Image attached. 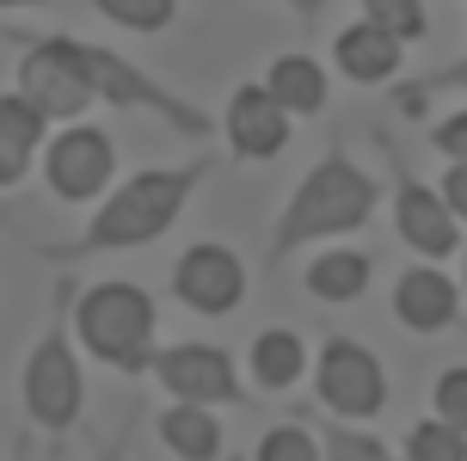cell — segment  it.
<instances>
[{"label": "cell", "instance_id": "obj_9", "mask_svg": "<svg viewBox=\"0 0 467 461\" xmlns=\"http://www.w3.org/2000/svg\"><path fill=\"white\" fill-rule=\"evenodd\" d=\"M154 382L172 400H197V406H246V388L234 375V357L222 345H161L154 351Z\"/></svg>", "mask_w": 467, "mask_h": 461}, {"label": "cell", "instance_id": "obj_21", "mask_svg": "<svg viewBox=\"0 0 467 461\" xmlns=\"http://www.w3.org/2000/svg\"><path fill=\"white\" fill-rule=\"evenodd\" d=\"M320 449H327V461H406V456H394L388 443L375 437V431L350 424V418H332L327 431H320Z\"/></svg>", "mask_w": 467, "mask_h": 461}, {"label": "cell", "instance_id": "obj_7", "mask_svg": "<svg viewBox=\"0 0 467 461\" xmlns=\"http://www.w3.org/2000/svg\"><path fill=\"white\" fill-rule=\"evenodd\" d=\"M314 400L332 418H375L388 406V369L357 339H327L314 357Z\"/></svg>", "mask_w": 467, "mask_h": 461}, {"label": "cell", "instance_id": "obj_18", "mask_svg": "<svg viewBox=\"0 0 467 461\" xmlns=\"http://www.w3.org/2000/svg\"><path fill=\"white\" fill-rule=\"evenodd\" d=\"M369 277H375V265H369V253H350V246H327V253H314L307 258V271H302V283H307V296L314 301H357L363 289H369Z\"/></svg>", "mask_w": 467, "mask_h": 461}, {"label": "cell", "instance_id": "obj_8", "mask_svg": "<svg viewBox=\"0 0 467 461\" xmlns=\"http://www.w3.org/2000/svg\"><path fill=\"white\" fill-rule=\"evenodd\" d=\"M388 161H394V228H400V240H406L419 258H431V265L455 258L462 253V215L449 209V197L437 191V184L412 179L394 148H388Z\"/></svg>", "mask_w": 467, "mask_h": 461}, {"label": "cell", "instance_id": "obj_12", "mask_svg": "<svg viewBox=\"0 0 467 461\" xmlns=\"http://www.w3.org/2000/svg\"><path fill=\"white\" fill-rule=\"evenodd\" d=\"M222 130H228L234 161H271V154L289 148L296 117L277 105V92L265 80H253V87H234V99L222 105Z\"/></svg>", "mask_w": 467, "mask_h": 461}, {"label": "cell", "instance_id": "obj_3", "mask_svg": "<svg viewBox=\"0 0 467 461\" xmlns=\"http://www.w3.org/2000/svg\"><path fill=\"white\" fill-rule=\"evenodd\" d=\"M49 44L62 49L74 68H80V80H87L105 105H117V111L154 117V123H166L172 136H185V141H203L215 130V117L203 111V105H191V99H179L172 87H161V80L148 68H136L130 56H117V49H105V44H80L68 31H49Z\"/></svg>", "mask_w": 467, "mask_h": 461}, {"label": "cell", "instance_id": "obj_14", "mask_svg": "<svg viewBox=\"0 0 467 461\" xmlns=\"http://www.w3.org/2000/svg\"><path fill=\"white\" fill-rule=\"evenodd\" d=\"M332 62H338V74H345L350 87H381V80H394V74H400L406 44H400L388 25L357 19V25H345V31L332 37Z\"/></svg>", "mask_w": 467, "mask_h": 461}, {"label": "cell", "instance_id": "obj_16", "mask_svg": "<svg viewBox=\"0 0 467 461\" xmlns=\"http://www.w3.org/2000/svg\"><path fill=\"white\" fill-rule=\"evenodd\" d=\"M265 87L277 92V105L289 117H314V111H327L332 74L314 56H302V49H283V56H271V68H265Z\"/></svg>", "mask_w": 467, "mask_h": 461}, {"label": "cell", "instance_id": "obj_2", "mask_svg": "<svg viewBox=\"0 0 467 461\" xmlns=\"http://www.w3.org/2000/svg\"><path fill=\"white\" fill-rule=\"evenodd\" d=\"M375 204H381V184H375V173L332 148V154H320V161H314V173L296 184V197L283 204L265 258H271V265H283L289 253H302V246H314V240L357 234V228L375 215Z\"/></svg>", "mask_w": 467, "mask_h": 461}, {"label": "cell", "instance_id": "obj_34", "mask_svg": "<svg viewBox=\"0 0 467 461\" xmlns=\"http://www.w3.org/2000/svg\"><path fill=\"white\" fill-rule=\"evenodd\" d=\"M6 461H25V449H13V456H6Z\"/></svg>", "mask_w": 467, "mask_h": 461}, {"label": "cell", "instance_id": "obj_26", "mask_svg": "<svg viewBox=\"0 0 467 461\" xmlns=\"http://www.w3.org/2000/svg\"><path fill=\"white\" fill-rule=\"evenodd\" d=\"M431 413L449 418L455 431H467V363H449L437 375V388H431Z\"/></svg>", "mask_w": 467, "mask_h": 461}, {"label": "cell", "instance_id": "obj_6", "mask_svg": "<svg viewBox=\"0 0 467 461\" xmlns=\"http://www.w3.org/2000/svg\"><path fill=\"white\" fill-rule=\"evenodd\" d=\"M0 37L6 44H19V68H13V87L49 117V123H74V117H87L99 105V92L80 80L62 49L49 44V31H25V25H0Z\"/></svg>", "mask_w": 467, "mask_h": 461}, {"label": "cell", "instance_id": "obj_1", "mask_svg": "<svg viewBox=\"0 0 467 461\" xmlns=\"http://www.w3.org/2000/svg\"><path fill=\"white\" fill-rule=\"evenodd\" d=\"M215 173V154H197V161H179V166H148V173H130L117 184L111 197L93 209V222L62 240V246H44L49 265H74V258H99V253H130V246H148L161 240L179 209L197 197V184Z\"/></svg>", "mask_w": 467, "mask_h": 461}, {"label": "cell", "instance_id": "obj_11", "mask_svg": "<svg viewBox=\"0 0 467 461\" xmlns=\"http://www.w3.org/2000/svg\"><path fill=\"white\" fill-rule=\"evenodd\" d=\"M172 296L185 301L191 314H234L246 301V265H240V253L203 240V246L179 253V265H172Z\"/></svg>", "mask_w": 467, "mask_h": 461}, {"label": "cell", "instance_id": "obj_27", "mask_svg": "<svg viewBox=\"0 0 467 461\" xmlns=\"http://www.w3.org/2000/svg\"><path fill=\"white\" fill-rule=\"evenodd\" d=\"M431 148H437L443 161H467V105L462 111H443L431 123Z\"/></svg>", "mask_w": 467, "mask_h": 461}, {"label": "cell", "instance_id": "obj_13", "mask_svg": "<svg viewBox=\"0 0 467 461\" xmlns=\"http://www.w3.org/2000/svg\"><path fill=\"white\" fill-rule=\"evenodd\" d=\"M462 283L449 271H437L431 258L424 265H406L394 277V320L406 332H449V326L462 320Z\"/></svg>", "mask_w": 467, "mask_h": 461}, {"label": "cell", "instance_id": "obj_10", "mask_svg": "<svg viewBox=\"0 0 467 461\" xmlns=\"http://www.w3.org/2000/svg\"><path fill=\"white\" fill-rule=\"evenodd\" d=\"M111 173H117V141L93 123H68L44 154V179L62 204H93L111 184Z\"/></svg>", "mask_w": 467, "mask_h": 461}, {"label": "cell", "instance_id": "obj_23", "mask_svg": "<svg viewBox=\"0 0 467 461\" xmlns=\"http://www.w3.org/2000/svg\"><path fill=\"white\" fill-rule=\"evenodd\" d=\"M363 6V19L388 25L400 44H419L424 31H431V13H424V0H357Z\"/></svg>", "mask_w": 467, "mask_h": 461}, {"label": "cell", "instance_id": "obj_28", "mask_svg": "<svg viewBox=\"0 0 467 461\" xmlns=\"http://www.w3.org/2000/svg\"><path fill=\"white\" fill-rule=\"evenodd\" d=\"M443 197H449V209L467 222V161H449V173H443Z\"/></svg>", "mask_w": 467, "mask_h": 461}, {"label": "cell", "instance_id": "obj_17", "mask_svg": "<svg viewBox=\"0 0 467 461\" xmlns=\"http://www.w3.org/2000/svg\"><path fill=\"white\" fill-rule=\"evenodd\" d=\"M161 443L179 461H222V418L215 406H197V400H172L161 418Z\"/></svg>", "mask_w": 467, "mask_h": 461}, {"label": "cell", "instance_id": "obj_20", "mask_svg": "<svg viewBox=\"0 0 467 461\" xmlns=\"http://www.w3.org/2000/svg\"><path fill=\"white\" fill-rule=\"evenodd\" d=\"M406 461H467V431H455L449 418H419L412 431H406Z\"/></svg>", "mask_w": 467, "mask_h": 461}, {"label": "cell", "instance_id": "obj_24", "mask_svg": "<svg viewBox=\"0 0 467 461\" xmlns=\"http://www.w3.org/2000/svg\"><path fill=\"white\" fill-rule=\"evenodd\" d=\"M437 92H462V99H467V49L449 62V68L424 74V80H400V87H394V105H400V111H419L424 99H437Z\"/></svg>", "mask_w": 467, "mask_h": 461}, {"label": "cell", "instance_id": "obj_25", "mask_svg": "<svg viewBox=\"0 0 467 461\" xmlns=\"http://www.w3.org/2000/svg\"><path fill=\"white\" fill-rule=\"evenodd\" d=\"M93 6L123 31H166L179 13V0H93Z\"/></svg>", "mask_w": 467, "mask_h": 461}, {"label": "cell", "instance_id": "obj_31", "mask_svg": "<svg viewBox=\"0 0 467 461\" xmlns=\"http://www.w3.org/2000/svg\"><path fill=\"white\" fill-rule=\"evenodd\" d=\"M6 222H13V197L0 191V228H6Z\"/></svg>", "mask_w": 467, "mask_h": 461}, {"label": "cell", "instance_id": "obj_32", "mask_svg": "<svg viewBox=\"0 0 467 461\" xmlns=\"http://www.w3.org/2000/svg\"><path fill=\"white\" fill-rule=\"evenodd\" d=\"M6 6H49V0H0V13H6Z\"/></svg>", "mask_w": 467, "mask_h": 461}, {"label": "cell", "instance_id": "obj_29", "mask_svg": "<svg viewBox=\"0 0 467 461\" xmlns=\"http://www.w3.org/2000/svg\"><path fill=\"white\" fill-rule=\"evenodd\" d=\"M130 437H136V413H130V424L105 443V456H93V461H130Z\"/></svg>", "mask_w": 467, "mask_h": 461}, {"label": "cell", "instance_id": "obj_35", "mask_svg": "<svg viewBox=\"0 0 467 461\" xmlns=\"http://www.w3.org/2000/svg\"><path fill=\"white\" fill-rule=\"evenodd\" d=\"M228 461H240V456H228Z\"/></svg>", "mask_w": 467, "mask_h": 461}, {"label": "cell", "instance_id": "obj_33", "mask_svg": "<svg viewBox=\"0 0 467 461\" xmlns=\"http://www.w3.org/2000/svg\"><path fill=\"white\" fill-rule=\"evenodd\" d=\"M462 296H467V258H462Z\"/></svg>", "mask_w": 467, "mask_h": 461}, {"label": "cell", "instance_id": "obj_22", "mask_svg": "<svg viewBox=\"0 0 467 461\" xmlns=\"http://www.w3.org/2000/svg\"><path fill=\"white\" fill-rule=\"evenodd\" d=\"M253 461H327L320 437L307 431V424H271L265 437H258Z\"/></svg>", "mask_w": 467, "mask_h": 461}, {"label": "cell", "instance_id": "obj_15", "mask_svg": "<svg viewBox=\"0 0 467 461\" xmlns=\"http://www.w3.org/2000/svg\"><path fill=\"white\" fill-rule=\"evenodd\" d=\"M44 130H49V117L19 87L0 92V191H13L31 173V154L44 148Z\"/></svg>", "mask_w": 467, "mask_h": 461}, {"label": "cell", "instance_id": "obj_4", "mask_svg": "<svg viewBox=\"0 0 467 461\" xmlns=\"http://www.w3.org/2000/svg\"><path fill=\"white\" fill-rule=\"evenodd\" d=\"M154 296L136 283H93V289H74V332L80 345L93 351L99 363H111L117 375H141L154 369Z\"/></svg>", "mask_w": 467, "mask_h": 461}, {"label": "cell", "instance_id": "obj_5", "mask_svg": "<svg viewBox=\"0 0 467 461\" xmlns=\"http://www.w3.org/2000/svg\"><path fill=\"white\" fill-rule=\"evenodd\" d=\"M62 320H68V314H56V326H44V339L31 345V357H25V375H19L25 413H31V424H37V431H49V437L74 431V418H80V406H87L80 357H74L68 326H62Z\"/></svg>", "mask_w": 467, "mask_h": 461}, {"label": "cell", "instance_id": "obj_30", "mask_svg": "<svg viewBox=\"0 0 467 461\" xmlns=\"http://www.w3.org/2000/svg\"><path fill=\"white\" fill-rule=\"evenodd\" d=\"M283 6H289L296 19H320V13H327V0H283Z\"/></svg>", "mask_w": 467, "mask_h": 461}, {"label": "cell", "instance_id": "obj_19", "mask_svg": "<svg viewBox=\"0 0 467 461\" xmlns=\"http://www.w3.org/2000/svg\"><path fill=\"white\" fill-rule=\"evenodd\" d=\"M302 375H307V345H302V332L271 326V332H258V339H253V382H258L265 393H289Z\"/></svg>", "mask_w": 467, "mask_h": 461}]
</instances>
